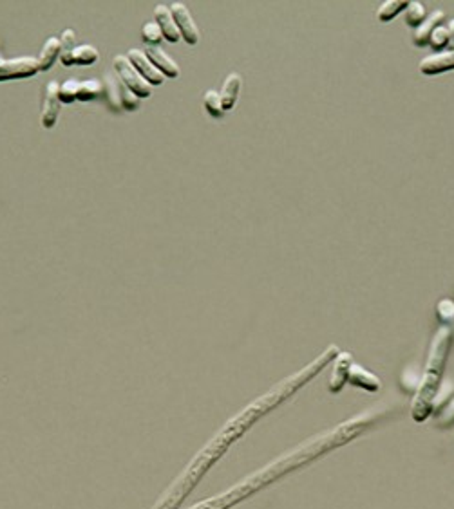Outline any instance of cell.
<instances>
[{
  "label": "cell",
  "mask_w": 454,
  "mask_h": 509,
  "mask_svg": "<svg viewBox=\"0 0 454 509\" xmlns=\"http://www.w3.org/2000/svg\"><path fill=\"white\" fill-rule=\"evenodd\" d=\"M451 345H453V334H451L449 327H440L432 339L425 371H423L422 380H420L418 389L413 398V405H411V416L416 423H423L432 414V403L441 387V378L446 372Z\"/></svg>",
  "instance_id": "3"
},
{
  "label": "cell",
  "mask_w": 454,
  "mask_h": 509,
  "mask_svg": "<svg viewBox=\"0 0 454 509\" xmlns=\"http://www.w3.org/2000/svg\"><path fill=\"white\" fill-rule=\"evenodd\" d=\"M241 85H243V80L239 76L237 72H230L228 76L223 81V87L219 90V98L221 103H223V111L228 112L235 107V102L239 98V90H241Z\"/></svg>",
  "instance_id": "15"
},
{
  "label": "cell",
  "mask_w": 454,
  "mask_h": 509,
  "mask_svg": "<svg viewBox=\"0 0 454 509\" xmlns=\"http://www.w3.org/2000/svg\"><path fill=\"white\" fill-rule=\"evenodd\" d=\"M141 38H143V42H147V44L157 45V44H159V42H162V38H163L162 29L157 27L156 22L145 24V26L141 27Z\"/></svg>",
  "instance_id": "24"
},
{
  "label": "cell",
  "mask_w": 454,
  "mask_h": 509,
  "mask_svg": "<svg viewBox=\"0 0 454 509\" xmlns=\"http://www.w3.org/2000/svg\"><path fill=\"white\" fill-rule=\"evenodd\" d=\"M447 31H449V47L447 49H454V18L446 24Z\"/></svg>",
  "instance_id": "28"
},
{
  "label": "cell",
  "mask_w": 454,
  "mask_h": 509,
  "mask_svg": "<svg viewBox=\"0 0 454 509\" xmlns=\"http://www.w3.org/2000/svg\"><path fill=\"white\" fill-rule=\"evenodd\" d=\"M102 92H104V90H102V85H100L98 81L95 80L80 81L77 90V99H80V102H91V99L98 98Z\"/></svg>",
  "instance_id": "21"
},
{
  "label": "cell",
  "mask_w": 454,
  "mask_h": 509,
  "mask_svg": "<svg viewBox=\"0 0 454 509\" xmlns=\"http://www.w3.org/2000/svg\"><path fill=\"white\" fill-rule=\"evenodd\" d=\"M429 45H431V49H435L437 53H441V49L449 47V31H447L446 24L437 27V29L432 31L431 38H429Z\"/></svg>",
  "instance_id": "22"
},
{
  "label": "cell",
  "mask_w": 454,
  "mask_h": 509,
  "mask_svg": "<svg viewBox=\"0 0 454 509\" xmlns=\"http://www.w3.org/2000/svg\"><path fill=\"white\" fill-rule=\"evenodd\" d=\"M78 83H80V81L68 80V81H63V83L60 85V87H58L60 103H72L75 99H77Z\"/></svg>",
  "instance_id": "23"
},
{
  "label": "cell",
  "mask_w": 454,
  "mask_h": 509,
  "mask_svg": "<svg viewBox=\"0 0 454 509\" xmlns=\"http://www.w3.org/2000/svg\"><path fill=\"white\" fill-rule=\"evenodd\" d=\"M369 424V419L366 416L355 417V419H350L346 423H342L340 426H337L335 430H331L329 433L322 435V437H317L315 441L306 442L304 446L299 448L297 451H293L290 455L281 457L279 460L272 462L270 466H266L265 469H261L259 474H256L253 477L246 478L244 483H241L239 486L232 487L228 493L225 495L217 496L216 501H208L203 502V504L194 506L190 509H226L232 508L234 504H237L239 501L246 499L248 495L259 492L265 486H268L270 483L277 480V478L283 477L284 474L288 471H293V469L301 468L302 464H308L310 460H313L315 457L324 455L326 451H331L335 448L342 446L350 442L351 439L362 433V430Z\"/></svg>",
  "instance_id": "2"
},
{
  "label": "cell",
  "mask_w": 454,
  "mask_h": 509,
  "mask_svg": "<svg viewBox=\"0 0 454 509\" xmlns=\"http://www.w3.org/2000/svg\"><path fill=\"white\" fill-rule=\"evenodd\" d=\"M338 353H340V350H338L337 345H329V347L326 348L315 362H311L310 365L304 366L301 372L293 374L292 378H288V380H284L283 383L277 385V387H274L270 392L265 394L263 398L257 399V401L252 403L248 408H244L237 417H234L230 423H226L225 428L221 430V432L216 435V439H214V441H212L210 444L196 457V460H194L192 464L189 466V469L181 475V478L175 480L174 487L163 496L162 504L157 506V509L178 508V504L183 501L185 495H189V493L192 492V487L198 484L199 478H201L203 475H205V471L210 468L212 462H216V460L223 455V451L226 450V446H230L241 433L246 432L257 419H261V417L265 416V414H268L272 408L279 407L284 399H288L293 392H297L301 387H304L311 378L320 374V372H322L324 369L337 357Z\"/></svg>",
  "instance_id": "1"
},
{
  "label": "cell",
  "mask_w": 454,
  "mask_h": 509,
  "mask_svg": "<svg viewBox=\"0 0 454 509\" xmlns=\"http://www.w3.org/2000/svg\"><path fill=\"white\" fill-rule=\"evenodd\" d=\"M58 83L51 81L45 89V102H44V111H42L40 123L44 129H53L58 121L60 108H62V103L58 99Z\"/></svg>",
  "instance_id": "10"
},
{
  "label": "cell",
  "mask_w": 454,
  "mask_h": 509,
  "mask_svg": "<svg viewBox=\"0 0 454 509\" xmlns=\"http://www.w3.org/2000/svg\"><path fill=\"white\" fill-rule=\"evenodd\" d=\"M437 316L438 320H440L441 323H444V327L447 325V323H451L454 320V302L453 300H441L440 304L437 305Z\"/></svg>",
  "instance_id": "25"
},
{
  "label": "cell",
  "mask_w": 454,
  "mask_h": 509,
  "mask_svg": "<svg viewBox=\"0 0 454 509\" xmlns=\"http://www.w3.org/2000/svg\"><path fill=\"white\" fill-rule=\"evenodd\" d=\"M98 51L93 45H78L77 49L71 51V53L60 54V60H62L65 67H71V65H93L95 62H98Z\"/></svg>",
  "instance_id": "16"
},
{
  "label": "cell",
  "mask_w": 454,
  "mask_h": 509,
  "mask_svg": "<svg viewBox=\"0 0 454 509\" xmlns=\"http://www.w3.org/2000/svg\"><path fill=\"white\" fill-rule=\"evenodd\" d=\"M353 363L355 362H353V356H351L350 353L337 354V357L333 359L331 375H329V385H328L329 392L338 394L342 389H344V385H347Z\"/></svg>",
  "instance_id": "7"
},
{
  "label": "cell",
  "mask_w": 454,
  "mask_h": 509,
  "mask_svg": "<svg viewBox=\"0 0 454 509\" xmlns=\"http://www.w3.org/2000/svg\"><path fill=\"white\" fill-rule=\"evenodd\" d=\"M154 17H156L157 27L162 29V35L166 42L175 44V42L180 40L181 35L180 31H178V27H175V22L174 18H172L171 8H169V6L157 4L156 9H154Z\"/></svg>",
  "instance_id": "12"
},
{
  "label": "cell",
  "mask_w": 454,
  "mask_h": 509,
  "mask_svg": "<svg viewBox=\"0 0 454 509\" xmlns=\"http://www.w3.org/2000/svg\"><path fill=\"white\" fill-rule=\"evenodd\" d=\"M114 69H116V72L122 78L123 85L134 94L136 98H149L150 94H152V87L141 78L140 72L132 67V63L129 62L127 56L118 54L116 58H114Z\"/></svg>",
  "instance_id": "4"
},
{
  "label": "cell",
  "mask_w": 454,
  "mask_h": 509,
  "mask_svg": "<svg viewBox=\"0 0 454 509\" xmlns=\"http://www.w3.org/2000/svg\"><path fill=\"white\" fill-rule=\"evenodd\" d=\"M60 45H62V54L71 53V51L77 49V35H75L72 29H65V31L62 33Z\"/></svg>",
  "instance_id": "26"
},
{
  "label": "cell",
  "mask_w": 454,
  "mask_h": 509,
  "mask_svg": "<svg viewBox=\"0 0 454 509\" xmlns=\"http://www.w3.org/2000/svg\"><path fill=\"white\" fill-rule=\"evenodd\" d=\"M60 54H62L60 38H49V40L44 44V47H42L40 56L36 58V62H38V69H40V71H49Z\"/></svg>",
  "instance_id": "17"
},
{
  "label": "cell",
  "mask_w": 454,
  "mask_h": 509,
  "mask_svg": "<svg viewBox=\"0 0 454 509\" xmlns=\"http://www.w3.org/2000/svg\"><path fill=\"white\" fill-rule=\"evenodd\" d=\"M171 13L172 18H174L175 27L180 31L181 38L189 45H196L199 42V29L198 26L194 24L192 17H190L189 9L187 6L181 4V2H172L171 4Z\"/></svg>",
  "instance_id": "6"
},
{
  "label": "cell",
  "mask_w": 454,
  "mask_h": 509,
  "mask_svg": "<svg viewBox=\"0 0 454 509\" xmlns=\"http://www.w3.org/2000/svg\"><path fill=\"white\" fill-rule=\"evenodd\" d=\"M145 56L150 60L154 67L157 71L162 72L163 76L166 78H178L180 76V67H178V63L162 49V47H157V45H150L149 49L145 51Z\"/></svg>",
  "instance_id": "11"
},
{
  "label": "cell",
  "mask_w": 454,
  "mask_h": 509,
  "mask_svg": "<svg viewBox=\"0 0 454 509\" xmlns=\"http://www.w3.org/2000/svg\"><path fill=\"white\" fill-rule=\"evenodd\" d=\"M407 4L409 2H405V0H387V2H382L377 11V18L384 24L391 22L396 15H400L402 11H405Z\"/></svg>",
  "instance_id": "18"
},
{
  "label": "cell",
  "mask_w": 454,
  "mask_h": 509,
  "mask_svg": "<svg viewBox=\"0 0 454 509\" xmlns=\"http://www.w3.org/2000/svg\"><path fill=\"white\" fill-rule=\"evenodd\" d=\"M444 24H446V13H444V11H435V13H431L425 20H423L422 26H418L414 29L413 44L418 45V47L429 45V38H431L432 31H435L437 27L444 26Z\"/></svg>",
  "instance_id": "13"
},
{
  "label": "cell",
  "mask_w": 454,
  "mask_h": 509,
  "mask_svg": "<svg viewBox=\"0 0 454 509\" xmlns=\"http://www.w3.org/2000/svg\"><path fill=\"white\" fill-rule=\"evenodd\" d=\"M441 410H446L441 414V421L446 419V423H453L454 421V399L447 405V408H441Z\"/></svg>",
  "instance_id": "27"
},
{
  "label": "cell",
  "mask_w": 454,
  "mask_h": 509,
  "mask_svg": "<svg viewBox=\"0 0 454 509\" xmlns=\"http://www.w3.org/2000/svg\"><path fill=\"white\" fill-rule=\"evenodd\" d=\"M405 24L413 29H416L418 26H422L423 20L428 18V11H425V6L422 2H409L407 8H405Z\"/></svg>",
  "instance_id": "19"
},
{
  "label": "cell",
  "mask_w": 454,
  "mask_h": 509,
  "mask_svg": "<svg viewBox=\"0 0 454 509\" xmlns=\"http://www.w3.org/2000/svg\"><path fill=\"white\" fill-rule=\"evenodd\" d=\"M203 107L207 111V114L214 120H219L223 118L225 111H223V103H221L219 92L217 90H207L205 96H203Z\"/></svg>",
  "instance_id": "20"
},
{
  "label": "cell",
  "mask_w": 454,
  "mask_h": 509,
  "mask_svg": "<svg viewBox=\"0 0 454 509\" xmlns=\"http://www.w3.org/2000/svg\"><path fill=\"white\" fill-rule=\"evenodd\" d=\"M418 69L425 76H435V74H441V72L454 71V49L429 54L420 62Z\"/></svg>",
  "instance_id": "8"
},
{
  "label": "cell",
  "mask_w": 454,
  "mask_h": 509,
  "mask_svg": "<svg viewBox=\"0 0 454 509\" xmlns=\"http://www.w3.org/2000/svg\"><path fill=\"white\" fill-rule=\"evenodd\" d=\"M38 69V62L33 56H20L13 60L0 58V81L20 80V78L35 76Z\"/></svg>",
  "instance_id": "5"
},
{
  "label": "cell",
  "mask_w": 454,
  "mask_h": 509,
  "mask_svg": "<svg viewBox=\"0 0 454 509\" xmlns=\"http://www.w3.org/2000/svg\"><path fill=\"white\" fill-rule=\"evenodd\" d=\"M347 383L353 385V387H359V389L368 390V392H378L380 387H382L380 378L377 374L366 371L364 366L357 365V363H353V366H351L350 381Z\"/></svg>",
  "instance_id": "14"
},
{
  "label": "cell",
  "mask_w": 454,
  "mask_h": 509,
  "mask_svg": "<svg viewBox=\"0 0 454 509\" xmlns=\"http://www.w3.org/2000/svg\"><path fill=\"white\" fill-rule=\"evenodd\" d=\"M127 58H129V62L132 63V67L140 72L141 78H143L150 87H152V85H162L163 81H165V76L154 67L152 63H150V60L147 58L145 53H141L140 49L129 51V53H127Z\"/></svg>",
  "instance_id": "9"
}]
</instances>
